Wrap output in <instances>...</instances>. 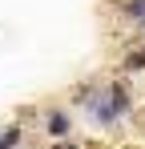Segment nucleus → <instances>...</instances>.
<instances>
[{"mask_svg":"<svg viewBox=\"0 0 145 149\" xmlns=\"http://www.w3.org/2000/svg\"><path fill=\"white\" fill-rule=\"evenodd\" d=\"M77 105L85 109V117H89V125L97 133H109V129H117L121 121L133 117L137 101H133L125 81H101V85H81Z\"/></svg>","mask_w":145,"mask_h":149,"instance_id":"nucleus-1","label":"nucleus"},{"mask_svg":"<svg viewBox=\"0 0 145 149\" xmlns=\"http://www.w3.org/2000/svg\"><path fill=\"white\" fill-rule=\"evenodd\" d=\"M40 129H45L48 141H72V129H77V121H72V109H65V105H48L45 113H40Z\"/></svg>","mask_w":145,"mask_h":149,"instance_id":"nucleus-2","label":"nucleus"},{"mask_svg":"<svg viewBox=\"0 0 145 149\" xmlns=\"http://www.w3.org/2000/svg\"><path fill=\"white\" fill-rule=\"evenodd\" d=\"M20 145H24V125L20 121L4 125V129H0V149H20Z\"/></svg>","mask_w":145,"mask_h":149,"instance_id":"nucleus-3","label":"nucleus"},{"mask_svg":"<svg viewBox=\"0 0 145 149\" xmlns=\"http://www.w3.org/2000/svg\"><path fill=\"white\" fill-rule=\"evenodd\" d=\"M121 69L125 73H145V45H133V49L121 56Z\"/></svg>","mask_w":145,"mask_h":149,"instance_id":"nucleus-4","label":"nucleus"},{"mask_svg":"<svg viewBox=\"0 0 145 149\" xmlns=\"http://www.w3.org/2000/svg\"><path fill=\"white\" fill-rule=\"evenodd\" d=\"M56 149H85V145H77V141H61Z\"/></svg>","mask_w":145,"mask_h":149,"instance_id":"nucleus-5","label":"nucleus"},{"mask_svg":"<svg viewBox=\"0 0 145 149\" xmlns=\"http://www.w3.org/2000/svg\"><path fill=\"white\" fill-rule=\"evenodd\" d=\"M137 4H141V20H145V0H137ZM141 20H137V24H141Z\"/></svg>","mask_w":145,"mask_h":149,"instance_id":"nucleus-6","label":"nucleus"}]
</instances>
